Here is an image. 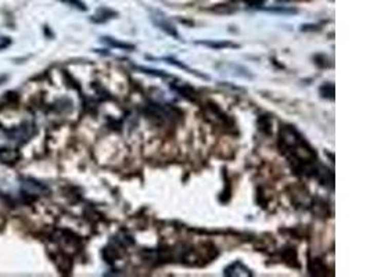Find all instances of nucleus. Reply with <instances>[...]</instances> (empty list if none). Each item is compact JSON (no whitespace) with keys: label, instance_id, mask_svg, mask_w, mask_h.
<instances>
[{"label":"nucleus","instance_id":"0eeeda50","mask_svg":"<svg viewBox=\"0 0 370 277\" xmlns=\"http://www.w3.org/2000/svg\"><path fill=\"white\" fill-rule=\"evenodd\" d=\"M103 41H104L105 43H108L110 46H113V47H118V49H129V50H133V49H135V46L133 45L121 43V42L118 41H114L113 38H103Z\"/></svg>","mask_w":370,"mask_h":277},{"label":"nucleus","instance_id":"f03ea898","mask_svg":"<svg viewBox=\"0 0 370 277\" xmlns=\"http://www.w3.org/2000/svg\"><path fill=\"white\" fill-rule=\"evenodd\" d=\"M151 21L156 24L157 27L160 28V29H162L164 32H166L168 35H171V36H174V38H176V39H179V33L176 32L175 27L172 25V24L169 23L168 19H166V17H165L164 14L161 13V11H156V10H153V11H151Z\"/></svg>","mask_w":370,"mask_h":277},{"label":"nucleus","instance_id":"6e6552de","mask_svg":"<svg viewBox=\"0 0 370 277\" xmlns=\"http://www.w3.org/2000/svg\"><path fill=\"white\" fill-rule=\"evenodd\" d=\"M61 2H64L67 5L73 6V7H77V9L79 10H86V6H85V3L81 2V0H61Z\"/></svg>","mask_w":370,"mask_h":277},{"label":"nucleus","instance_id":"7ed1b4c3","mask_svg":"<svg viewBox=\"0 0 370 277\" xmlns=\"http://www.w3.org/2000/svg\"><path fill=\"white\" fill-rule=\"evenodd\" d=\"M21 182H23L21 183L23 189L27 191V193H29V194H43V193L47 191L46 186L41 184V183L36 182V180H33V179H23Z\"/></svg>","mask_w":370,"mask_h":277},{"label":"nucleus","instance_id":"39448f33","mask_svg":"<svg viewBox=\"0 0 370 277\" xmlns=\"http://www.w3.org/2000/svg\"><path fill=\"white\" fill-rule=\"evenodd\" d=\"M20 159L18 150L13 147H3L0 149V161L5 164H15Z\"/></svg>","mask_w":370,"mask_h":277},{"label":"nucleus","instance_id":"f257e3e1","mask_svg":"<svg viewBox=\"0 0 370 277\" xmlns=\"http://www.w3.org/2000/svg\"><path fill=\"white\" fill-rule=\"evenodd\" d=\"M33 133V125L32 123H23L21 126L9 129V131H2V135L7 139L10 144L15 147V145L24 144L25 141L29 140V137L32 136Z\"/></svg>","mask_w":370,"mask_h":277},{"label":"nucleus","instance_id":"1a4fd4ad","mask_svg":"<svg viewBox=\"0 0 370 277\" xmlns=\"http://www.w3.org/2000/svg\"><path fill=\"white\" fill-rule=\"evenodd\" d=\"M10 43H11V41H10L9 38H2V39H0V50L6 49Z\"/></svg>","mask_w":370,"mask_h":277},{"label":"nucleus","instance_id":"423d86ee","mask_svg":"<svg viewBox=\"0 0 370 277\" xmlns=\"http://www.w3.org/2000/svg\"><path fill=\"white\" fill-rule=\"evenodd\" d=\"M201 45L208 46L211 49H225V47H237V45L230 42H200Z\"/></svg>","mask_w":370,"mask_h":277},{"label":"nucleus","instance_id":"9d476101","mask_svg":"<svg viewBox=\"0 0 370 277\" xmlns=\"http://www.w3.org/2000/svg\"><path fill=\"white\" fill-rule=\"evenodd\" d=\"M246 2L248 3V5H251V6H254V7H255V6L262 5V3H264L265 0H246Z\"/></svg>","mask_w":370,"mask_h":277},{"label":"nucleus","instance_id":"20e7f679","mask_svg":"<svg viewBox=\"0 0 370 277\" xmlns=\"http://www.w3.org/2000/svg\"><path fill=\"white\" fill-rule=\"evenodd\" d=\"M225 274L226 276H252L251 270L238 261L225 269Z\"/></svg>","mask_w":370,"mask_h":277}]
</instances>
